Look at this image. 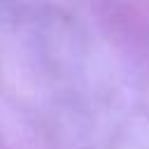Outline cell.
Instances as JSON below:
<instances>
[]
</instances>
